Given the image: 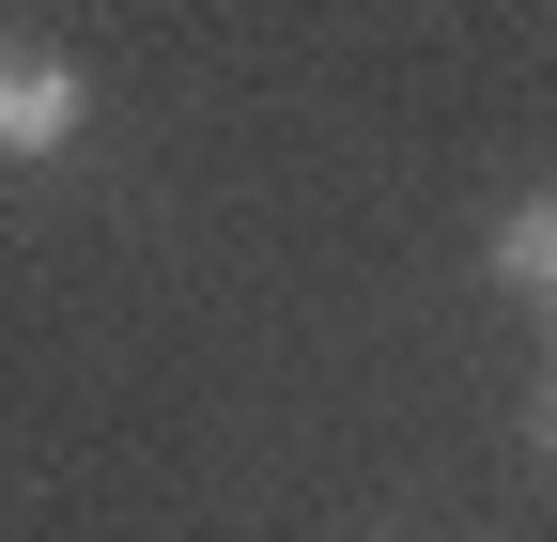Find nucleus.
Listing matches in <instances>:
<instances>
[{"label": "nucleus", "instance_id": "nucleus-2", "mask_svg": "<svg viewBox=\"0 0 557 542\" xmlns=\"http://www.w3.org/2000/svg\"><path fill=\"white\" fill-rule=\"evenodd\" d=\"M496 280L557 310V186H542V201H511V218H496Z\"/></svg>", "mask_w": 557, "mask_h": 542}, {"label": "nucleus", "instance_id": "nucleus-3", "mask_svg": "<svg viewBox=\"0 0 557 542\" xmlns=\"http://www.w3.org/2000/svg\"><path fill=\"white\" fill-rule=\"evenodd\" d=\"M542 449H557V403H542Z\"/></svg>", "mask_w": 557, "mask_h": 542}, {"label": "nucleus", "instance_id": "nucleus-1", "mask_svg": "<svg viewBox=\"0 0 557 542\" xmlns=\"http://www.w3.org/2000/svg\"><path fill=\"white\" fill-rule=\"evenodd\" d=\"M94 124V62L62 47H0V156H62Z\"/></svg>", "mask_w": 557, "mask_h": 542}]
</instances>
